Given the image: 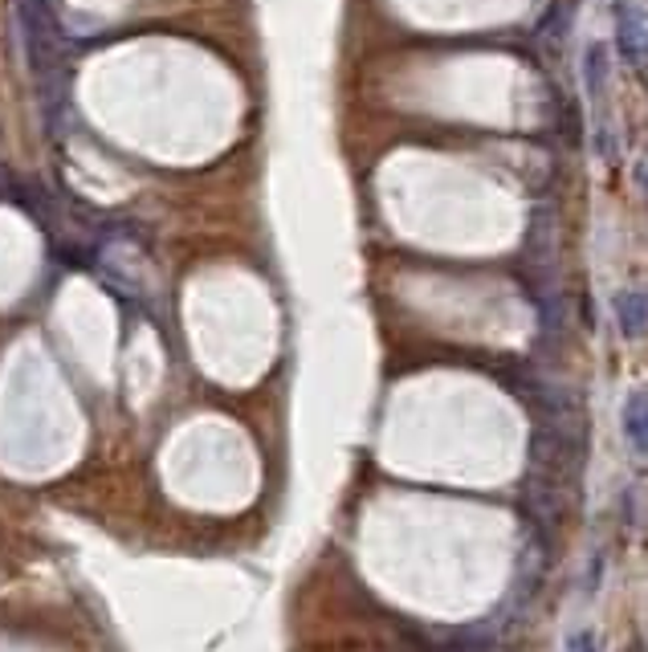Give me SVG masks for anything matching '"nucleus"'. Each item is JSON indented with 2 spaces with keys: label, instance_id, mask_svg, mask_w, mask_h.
<instances>
[{
  "label": "nucleus",
  "instance_id": "f257e3e1",
  "mask_svg": "<svg viewBox=\"0 0 648 652\" xmlns=\"http://www.w3.org/2000/svg\"><path fill=\"white\" fill-rule=\"evenodd\" d=\"M628 428H632V440H636V449L645 445V404H640V396L632 400V420H628Z\"/></svg>",
  "mask_w": 648,
  "mask_h": 652
},
{
  "label": "nucleus",
  "instance_id": "f03ea898",
  "mask_svg": "<svg viewBox=\"0 0 648 652\" xmlns=\"http://www.w3.org/2000/svg\"><path fill=\"white\" fill-rule=\"evenodd\" d=\"M571 652H596L591 636H571Z\"/></svg>",
  "mask_w": 648,
  "mask_h": 652
}]
</instances>
